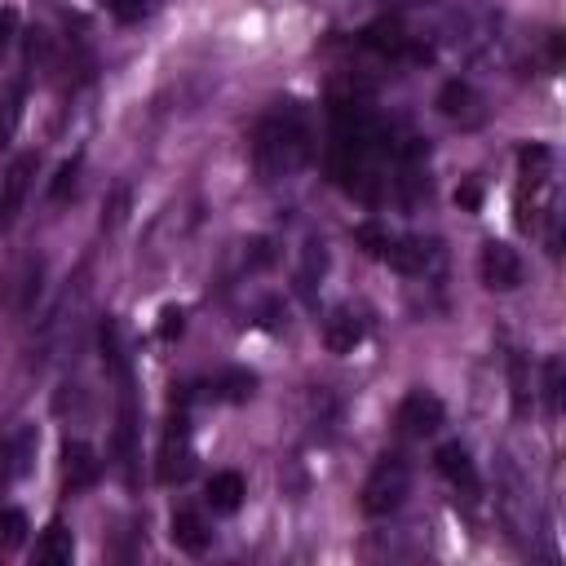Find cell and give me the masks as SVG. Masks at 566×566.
Returning a JSON list of instances; mask_svg holds the SVG:
<instances>
[{"label":"cell","instance_id":"6da1fadb","mask_svg":"<svg viewBox=\"0 0 566 566\" xmlns=\"http://www.w3.org/2000/svg\"><path fill=\"white\" fill-rule=\"evenodd\" d=\"M252 159L265 177H287L310 159V115L296 102H279L252 137Z\"/></svg>","mask_w":566,"mask_h":566},{"label":"cell","instance_id":"7a4b0ae2","mask_svg":"<svg viewBox=\"0 0 566 566\" xmlns=\"http://www.w3.org/2000/svg\"><path fill=\"white\" fill-rule=\"evenodd\" d=\"M407 486H411V464H407L402 455H385V460H376V469L367 473L358 504H363L367 517H389V513L407 500Z\"/></svg>","mask_w":566,"mask_h":566},{"label":"cell","instance_id":"3957f363","mask_svg":"<svg viewBox=\"0 0 566 566\" xmlns=\"http://www.w3.org/2000/svg\"><path fill=\"white\" fill-rule=\"evenodd\" d=\"M442 420H447L442 402H438L433 394H424V389L407 394V398L398 402V411H394V424H398V433H407V438H429V433L442 429Z\"/></svg>","mask_w":566,"mask_h":566},{"label":"cell","instance_id":"277c9868","mask_svg":"<svg viewBox=\"0 0 566 566\" xmlns=\"http://www.w3.org/2000/svg\"><path fill=\"white\" fill-rule=\"evenodd\" d=\"M478 274L491 292H513L522 283V256L509 248V243H482V256H478Z\"/></svg>","mask_w":566,"mask_h":566},{"label":"cell","instance_id":"5b68a950","mask_svg":"<svg viewBox=\"0 0 566 566\" xmlns=\"http://www.w3.org/2000/svg\"><path fill=\"white\" fill-rule=\"evenodd\" d=\"M438 111L447 119H455L460 128H478L486 119V102H482V93L469 80H447L442 93H438Z\"/></svg>","mask_w":566,"mask_h":566},{"label":"cell","instance_id":"8992f818","mask_svg":"<svg viewBox=\"0 0 566 566\" xmlns=\"http://www.w3.org/2000/svg\"><path fill=\"white\" fill-rule=\"evenodd\" d=\"M31 177H35V150L18 155L9 164V172H4V186H0V226H13V217H18V208H22L27 190H31Z\"/></svg>","mask_w":566,"mask_h":566},{"label":"cell","instance_id":"52a82bcc","mask_svg":"<svg viewBox=\"0 0 566 566\" xmlns=\"http://www.w3.org/2000/svg\"><path fill=\"white\" fill-rule=\"evenodd\" d=\"M97 478H102L97 451H93L88 442H66V447H62V482H66V491H71V495H75V491H88Z\"/></svg>","mask_w":566,"mask_h":566},{"label":"cell","instance_id":"ba28073f","mask_svg":"<svg viewBox=\"0 0 566 566\" xmlns=\"http://www.w3.org/2000/svg\"><path fill=\"white\" fill-rule=\"evenodd\" d=\"M433 460H438V473H442L455 491L478 495V486H482V482H478V469H473V455H469V447H464V442H442Z\"/></svg>","mask_w":566,"mask_h":566},{"label":"cell","instance_id":"9c48e42d","mask_svg":"<svg viewBox=\"0 0 566 566\" xmlns=\"http://www.w3.org/2000/svg\"><path fill=\"white\" fill-rule=\"evenodd\" d=\"M115 464L124 473V482H137V416H133V398L124 389V407H119V424H115Z\"/></svg>","mask_w":566,"mask_h":566},{"label":"cell","instance_id":"30bf717a","mask_svg":"<svg viewBox=\"0 0 566 566\" xmlns=\"http://www.w3.org/2000/svg\"><path fill=\"white\" fill-rule=\"evenodd\" d=\"M433 256H438V248L424 239H389V248H385V261L402 274H424L433 265Z\"/></svg>","mask_w":566,"mask_h":566},{"label":"cell","instance_id":"8fae6325","mask_svg":"<svg viewBox=\"0 0 566 566\" xmlns=\"http://www.w3.org/2000/svg\"><path fill=\"white\" fill-rule=\"evenodd\" d=\"M243 495H248L243 473L221 469V473H212V478H208V504H212V513H234V509L243 504Z\"/></svg>","mask_w":566,"mask_h":566},{"label":"cell","instance_id":"7c38bea8","mask_svg":"<svg viewBox=\"0 0 566 566\" xmlns=\"http://www.w3.org/2000/svg\"><path fill=\"white\" fill-rule=\"evenodd\" d=\"M208 526H203V517L195 513V509H177L172 513V544L181 548V553H190V557H199L203 548H208Z\"/></svg>","mask_w":566,"mask_h":566},{"label":"cell","instance_id":"4fadbf2b","mask_svg":"<svg viewBox=\"0 0 566 566\" xmlns=\"http://www.w3.org/2000/svg\"><path fill=\"white\" fill-rule=\"evenodd\" d=\"M71 557H75L71 531L62 522H49L44 535L35 539V562H44V566H71Z\"/></svg>","mask_w":566,"mask_h":566},{"label":"cell","instance_id":"5bb4252c","mask_svg":"<svg viewBox=\"0 0 566 566\" xmlns=\"http://www.w3.org/2000/svg\"><path fill=\"white\" fill-rule=\"evenodd\" d=\"M97 340H102V363H106V371L119 380V389H128V354H124V336H119V323H115V318H102V332H97Z\"/></svg>","mask_w":566,"mask_h":566},{"label":"cell","instance_id":"9a60e30c","mask_svg":"<svg viewBox=\"0 0 566 566\" xmlns=\"http://www.w3.org/2000/svg\"><path fill=\"white\" fill-rule=\"evenodd\" d=\"M323 340H327L332 354H349V349L363 340V323H358L349 310H336V314L327 318V327H323Z\"/></svg>","mask_w":566,"mask_h":566},{"label":"cell","instance_id":"2e32d148","mask_svg":"<svg viewBox=\"0 0 566 566\" xmlns=\"http://www.w3.org/2000/svg\"><path fill=\"white\" fill-rule=\"evenodd\" d=\"M0 455H4V478H22L35 455V429H18L13 438H4Z\"/></svg>","mask_w":566,"mask_h":566},{"label":"cell","instance_id":"e0dca14e","mask_svg":"<svg viewBox=\"0 0 566 566\" xmlns=\"http://www.w3.org/2000/svg\"><path fill=\"white\" fill-rule=\"evenodd\" d=\"M509 385H513V411L526 416L531 411V376H526V358L509 354Z\"/></svg>","mask_w":566,"mask_h":566},{"label":"cell","instance_id":"ac0fdd59","mask_svg":"<svg viewBox=\"0 0 566 566\" xmlns=\"http://www.w3.org/2000/svg\"><path fill=\"white\" fill-rule=\"evenodd\" d=\"M517 164H522V172H526L531 181H544V177H548V168H553V150H548V146H539V142H531V146H522V150H517Z\"/></svg>","mask_w":566,"mask_h":566},{"label":"cell","instance_id":"d6986e66","mask_svg":"<svg viewBox=\"0 0 566 566\" xmlns=\"http://www.w3.org/2000/svg\"><path fill=\"white\" fill-rule=\"evenodd\" d=\"M27 539V513L22 509H0V553L18 548Z\"/></svg>","mask_w":566,"mask_h":566},{"label":"cell","instance_id":"ffe728a7","mask_svg":"<svg viewBox=\"0 0 566 566\" xmlns=\"http://www.w3.org/2000/svg\"><path fill=\"white\" fill-rule=\"evenodd\" d=\"M18 119H22V84H13V88L0 97V146H9Z\"/></svg>","mask_w":566,"mask_h":566},{"label":"cell","instance_id":"44dd1931","mask_svg":"<svg viewBox=\"0 0 566 566\" xmlns=\"http://www.w3.org/2000/svg\"><path fill=\"white\" fill-rule=\"evenodd\" d=\"M371 49H380V53H402L407 49V35L394 27V22H376V27H367V35H363Z\"/></svg>","mask_w":566,"mask_h":566},{"label":"cell","instance_id":"7402d4cb","mask_svg":"<svg viewBox=\"0 0 566 566\" xmlns=\"http://www.w3.org/2000/svg\"><path fill=\"white\" fill-rule=\"evenodd\" d=\"M40 279H44V265H40V261H27L22 274H18V310H31V305H35Z\"/></svg>","mask_w":566,"mask_h":566},{"label":"cell","instance_id":"603a6c76","mask_svg":"<svg viewBox=\"0 0 566 566\" xmlns=\"http://www.w3.org/2000/svg\"><path fill=\"white\" fill-rule=\"evenodd\" d=\"M557 407H562V358L553 354L544 358V411L557 416Z\"/></svg>","mask_w":566,"mask_h":566},{"label":"cell","instance_id":"cb8c5ba5","mask_svg":"<svg viewBox=\"0 0 566 566\" xmlns=\"http://www.w3.org/2000/svg\"><path fill=\"white\" fill-rule=\"evenodd\" d=\"M75 172H80V155H75V159H66V164L57 168V177H53V186H49V199H53V203H62V199H66V190H75Z\"/></svg>","mask_w":566,"mask_h":566},{"label":"cell","instance_id":"d4e9b609","mask_svg":"<svg viewBox=\"0 0 566 566\" xmlns=\"http://www.w3.org/2000/svg\"><path fill=\"white\" fill-rule=\"evenodd\" d=\"M354 239H358V243H367V252L385 256V248H389V239H394V234H385V230H380L376 221H363V226L354 230Z\"/></svg>","mask_w":566,"mask_h":566},{"label":"cell","instance_id":"484cf974","mask_svg":"<svg viewBox=\"0 0 566 566\" xmlns=\"http://www.w3.org/2000/svg\"><path fill=\"white\" fill-rule=\"evenodd\" d=\"M106 9H111L115 22H142L146 9H150V0H106Z\"/></svg>","mask_w":566,"mask_h":566},{"label":"cell","instance_id":"4316f807","mask_svg":"<svg viewBox=\"0 0 566 566\" xmlns=\"http://www.w3.org/2000/svg\"><path fill=\"white\" fill-rule=\"evenodd\" d=\"M124 212H128V190L119 186V190H111V199H106V208H102V226L115 230V226L124 221Z\"/></svg>","mask_w":566,"mask_h":566},{"label":"cell","instance_id":"83f0119b","mask_svg":"<svg viewBox=\"0 0 566 566\" xmlns=\"http://www.w3.org/2000/svg\"><path fill=\"white\" fill-rule=\"evenodd\" d=\"M252 376L248 371H230V376H221V389H226V398H234V402H243L248 394H252Z\"/></svg>","mask_w":566,"mask_h":566},{"label":"cell","instance_id":"f1b7e54d","mask_svg":"<svg viewBox=\"0 0 566 566\" xmlns=\"http://www.w3.org/2000/svg\"><path fill=\"white\" fill-rule=\"evenodd\" d=\"M13 27H18V13H13V9H0V49L9 44V35H13Z\"/></svg>","mask_w":566,"mask_h":566},{"label":"cell","instance_id":"f546056e","mask_svg":"<svg viewBox=\"0 0 566 566\" xmlns=\"http://www.w3.org/2000/svg\"><path fill=\"white\" fill-rule=\"evenodd\" d=\"M455 199H460V203H464V208H473V203H478V190H473V186H464V190H460V195H455Z\"/></svg>","mask_w":566,"mask_h":566}]
</instances>
